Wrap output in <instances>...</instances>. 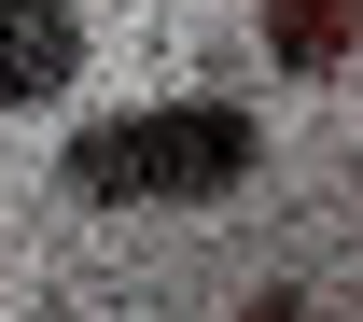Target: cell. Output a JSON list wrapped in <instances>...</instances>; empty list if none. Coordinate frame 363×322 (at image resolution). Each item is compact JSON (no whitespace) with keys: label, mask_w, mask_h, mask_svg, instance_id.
<instances>
[{"label":"cell","mask_w":363,"mask_h":322,"mask_svg":"<svg viewBox=\"0 0 363 322\" xmlns=\"http://www.w3.org/2000/svg\"><path fill=\"white\" fill-rule=\"evenodd\" d=\"M266 168V127L238 112V98H154V112H98L70 127L56 154V183L84 196V210H210Z\"/></svg>","instance_id":"obj_1"},{"label":"cell","mask_w":363,"mask_h":322,"mask_svg":"<svg viewBox=\"0 0 363 322\" xmlns=\"http://www.w3.org/2000/svg\"><path fill=\"white\" fill-rule=\"evenodd\" d=\"M84 85V0H0V112H56Z\"/></svg>","instance_id":"obj_2"},{"label":"cell","mask_w":363,"mask_h":322,"mask_svg":"<svg viewBox=\"0 0 363 322\" xmlns=\"http://www.w3.org/2000/svg\"><path fill=\"white\" fill-rule=\"evenodd\" d=\"M252 28H266V56L294 85H335L363 56V0H252Z\"/></svg>","instance_id":"obj_3"}]
</instances>
